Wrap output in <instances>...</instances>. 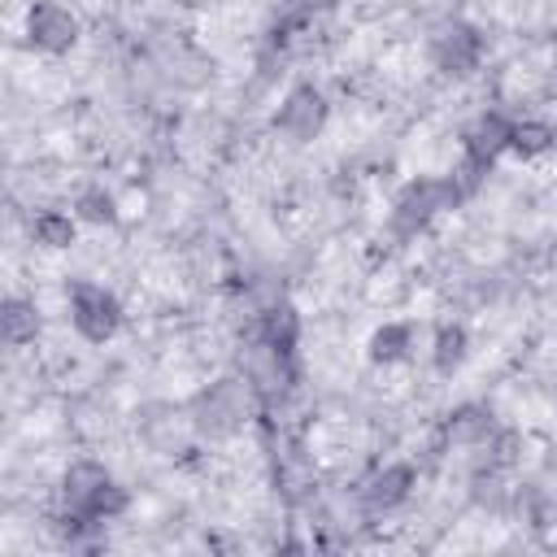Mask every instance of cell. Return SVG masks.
I'll use <instances>...</instances> for the list:
<instances>
[{
    "label": "cell",
    "mask_w": 557,
    "mask_h": 557,
    "mask_svg": "<svg viewBox=\"0 0 557 557\" xmlns=\"http://www.w3.org/2000/svg\"><path fill=\"white\" fill-rule=\"evenodd\" d=\"M257 387L248 383V374H222L213 379L209 387H200L191 400H187V422L196 435L205 440H226L235 431H244V422L252 418L257 409Z\"/></svg>",
    "instance_id": "obj_1"
},
{
    "label": "cell",
    "mask_w": 557,
    "mask_h": 557,
    "mask_svg": "<svg viewBox=\"0 0 557 557\" xmlns=\"http://www.w3.org/2000/svg\"><path fill=\"white\" fill-rule=\"evenodd\" d=\"M453 205H461V200H457V191H453V178H448V174H444V178H409V183L396 191L392 213H387L392 235L409 239V235L426 231L435 213H444V209H453Z\"/></svg>",
    "instance_id": "obj_2"
},
{
    "label": "cell",
    "mask_w": 557,
    "mask_h": 557,
    "mask_svg": "<svg viewBox=\"0 0 557 557\" xmlns=\"http://www.w3.org/2000/svg\"><path fill=\"white\" fill-rule=\"evenodd\" d=\"M65 296H70V322L87 344H109L122 331V305L109 287L78 278V283H70Z\"/></svg>",
    "instance_id": "obj_3"
},
{
    "label": "cell",
    "mask_w": 557,
    "mask_h": 557,
    "mask_svg": "<svg viewBox=\"0 0 557 557\" xmlns=\"http://www.w3.org/2000/svg\"><path fill=\"white\" fill-rule=\"evenodd\" d=\"M326 113H331V104H326L322 87L296 83V87L278 100V109H274V131H278L283 139H292V144H309V139L326 126Z\"/></svg>",
    "instance_id": "obj_4"
},
{
    "label": "cell",
    "mask_w": 557,
    "mask_h": 557,
    "mask_svg": "<svg viewBox=\"0 0 557 557\" xmlns=\"http://www.w3.org/2000/svg\"><path fill=\"white\" fill-rule=\"evenodd\" d=\"M78 35H83V26H78V13L74 9H65L57 0H35L26 9V39L39 52L61 57V52H70L78 44Z\"/></svg>",
    "instance_id": "obj_5"
},
{
    "label": "cell",
    "mask_w": 557,
    "mask_h": 557,
    "mask_svg": "<svg viewBox=\"0 0 557 557\" xmlns=\"http://www.w3.org/2000/svg\"><path fill=\"white\" fill-rule=\"evenodd\" d=\"M426 52H431V65H435L440 74L461 78V74H470V70L483 61V35H479L474 26H466V22H444V26L431 35Z\"/></svg>",
    "instance_id": "obj_6"
},
{
    "label": "cell",
    "mask_w": 557,
    "mask_h": 557,
    "mask_svg": "<svg viewBox=\"0 0 557 557\" xmlns=\"http://www.w3.org/2000/svg\"><path fill=\"white\" fill-rule=\"evenodd\" d=\"M292 357H296V352H283V348H274V344H265V339H252V344L244 348L239 370L248 374V383L257 387V396L270 400V396H278V392L292 387V379H296Z\"/></svg>",
    "instance_id": "obj_7"
},
{
    "label": "cell",
    "mask_w": 557,
    "mask_h": 557,
    "mask_svg": "<svg viewBox=\"0 0 557 557\" xmlns=\"http://www.w3.org/2000/svg\"><path fill=\"white\" fill-rule=\"evenodd\" d=\"M509 135H513V117H505L500 109H483L466 135H461V152L479 165H492L500 152H509Z\"/></svg>",
    "instance_id": "obj_8"
},
{
    "label": "cell",
    "mask_w": 557,
    "mask_h": 557,
    "mask_svg": "<svg viewBox=\"0 0 557 557\" xmlns=\"http://www.w3.org/2000/svg\"><path fill=\"white\" fill-rule=\"evenodd\" d=\"M109 483H113V474H109L100 461L78 457V461H70L65 474H61V500H65V509L91 518V509H96V500L104 496Z\"/></svg>",
    "instance_id": "obj_9"
},
{
    "label": "cell",
    "mask_w": 557,
    "mask_h": 557,
    "mask_svg": "<svg viewBox=\"0 0 557 557\" xmlns=\"http://www.w3.org/2000/svg\"><path fill=\"white\" fill-rule=\"evenodd\" d=\"M413 487H418V470L409 461H387L370 474V483L361 487V500H366L370 513H387V509L405 505Z\"/></svg>",
    "instance_id": "obj_10"
},
{
    "label": "cell",
    "mask_w": 557,
    "mask_h": 557,
    "mask_svg": "<svg viewBox=\"0 0 557 557\" xmlns=\"http://www.w3.org/2000/svg\"><path fill=\"white\" fill-rule=\"evenodd\" d=\"M496 422L483 405H457L448 418H444V440L457 444V448H483L492 440Z\"/></svg>",
    "instance_id": "obj_11"
},
{
    "label": "cell",
    "mask_w": 557,
    "mask_h": 557,
    "mask_svg": "<svg viewBox=\"0 0 557 557\" xmlns=\"http://www.w3.org/2000/svg\"><path fill=\"white\" fill-rule=\"evenodd\" d=\"M257 339L283 348V352H296V344H300V313L287 300H274L270 309L257 313Z\"/></svg>",
    "instance_id": "obj_12"
},
{
    "label": "cell",
    "mask_w": 557,
    "mask_h": 557,
    "mask_svg": "<svg viewBox=\"0 0 557 557\" xmlns=\"http://www.w3.org/2000/svg\"><path fill=\"white\" fill-rule=\"evenodd\" d=\"M409 348H413V326H409V322H383V326H374L370 339H366V357L379 361V366L405 361Z\"/></svg>",
    "instance_id": "obj_13"
},
{
    "label": "cell",
    "mask_w": 557,
    "mask_h": 557,
    "mask_svg": "<svg viewBox=\"0 0 557 557\" xmlns=\"http://www.w3.org/2000/svg\"><path fill=\"white\" fill-rule=\"evenodd\" d=\"M470 357V331L461 322H444L435 331V344H431V366L435 374H457Z\"/></svg>",
    "instance_id": "obj_14"
},
{
    "label": "cell",
    "mask_w": 557,
    "mask_h": 557,
    "mask_svg": "<svg viewBox=\"0 0 557 557\" xmlns=\"http://www.w3.org/2000/svg\"><path fill=\"white\" fill-rule=\"evenodd\" d=\"M0 331H4V344H9V348L30 344V339L39 335V313H35V305H30L26 296H4V305H0Z\"/></svg>",
    "instance_id": "obj_15"
},
{
    "label": "cell",
    "mask_w": 557,
    "mask_h": 557,
    "mask_svg": "<svg viewBox=\"0 0 557 557\" xmlns=\"http://www.w3.org/2000/svg\"><path fill=\"white\" fill-rule=\"evenodd\" d=\"M78 218L74 213H57V209H44V213H35L30 218V239L39 244V248H70L74 244V235H78V226H74Z\"/></svg>",
    "instance_id": "obj_16"
},
{
    "label": "cell",
    "mask_w": 557,
    "mask_h": 557,
    "mask_svg": "<svg viewBox=\"0 0 557 557\" xmlns=\"http://www.w3.org/2000/svg\"><path fill=\"white\" fill-rule=\"evenodd\" d=\"M74 218L78 222H91V226H113L117 222V200L104 183H87L78 196H74Z\"/></svg>",
    "instance_id": "obj_17"
},
{
    "label": "cell",
    "mask_w": 557,
    "mask_h": 557,
    "mask_svg": "<svg viewBox=\"0 0 557 557\" xmlns=\"http://www.w3.org/2000/svg\"><path fill=\"white\" fill-rule=\"evenodd\" d=\"M548 148H557V131H553L548 122H540V117L513 122V135H509V152H518L522 161H531V157H540V152H548Z\"/></svg>",
    "instance_id": "obj_18"
},
{
    "label": "cell",
    "mask_w": 557,
    "mask_h": 557,
    "mask_svg": "<svg viewBox=\"0 0 557 557\" xmlns=\"http://www.w3.org/2000/svg\"><path fill=\"white\" fill-rule=\"evenodd\" d=\"M313 4H339V0H313Z\"/></svg>",
    "instance_id": "obj_19"
}]
</instances>
